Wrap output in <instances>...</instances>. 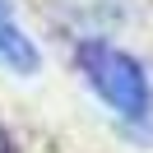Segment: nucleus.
Returning <instances> with one entry per match:
<instances>
[{"mask_svg": "<svg viewBox=\"0 0 153 153\" xmlns=\"http://www.w3.org/2000/svg\"><path fill=\"white\" fill-rule=\"evenodd\" d=\"M79 70H84L88 88L125 121H149L153 111V88L149 74L134 56H125L111 42H84L79 47Z\"/></svg>", "mask_w": 153, "mask_h": 153, "instance_id": "1", "label": "nucleus"}, {"mask_svg": "<svg viewBox=\"0 0 153 153\" xmlns=\"http://www.w3.org/2000/svg\"><path fill=\"white\" fill-rule=\"evenodd\" d=\"M0 60L14 70H37V51H33V42L19 33V23H14V10H10V0H0Z\"/></svg>", "mask_w": 153, "mask_h": 153, "instance_id": "2", "label": "nucleus"}, {"mask_svg": "<svg viewBox=\"0 0 153 153\" xmlns=\"http://www.w3.org/2000/svg\"><path fill=\"white\" fill-rule=\"evenodd\" d=\"M0 153H10V144H5V130H0Z\"/></svg>", "mask_w": 153, "mask_h": 153, "instance_id": "3", "label": "nucleus"}]
</instances>
